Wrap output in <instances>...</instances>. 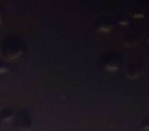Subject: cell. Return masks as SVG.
<instances>
[{
    "label": "cell",
    "mask_w": 149,
    "mask_h": 131,
    "mask_svg": "<svg viewBox=\"0 0 149 131\" xmlns=\"http://www.w3.org/2000/svg\"><path fill=\"white\" fill-rule=\"evenodd\" d=\"M32 121L28 113H19L13 123V131H31Z\"/></svg>",
    "instance_id": "cell-1"
},
{
    "label": "cell",
    "mask_w": 149,
    "mask_h": 131,
    "mask_svg": "<svg viewBox=\"0 0 149 131\" xmlns=\"http://www.w3.org/2000/svg\"><path fill=\"white\" fill-rule=\"evenodd\" d=\"M142 67L139 64H130L126 70V74L130 79H136L142 74Z\"/></svg>",
    "instance_id": "cell-2"
},
{
    "label": "cell",
    "mask_w": 149,
    "mask_h": 131,
    "mask_svg": "<svg viewBox=\"0 0 149 131\" xmlns=\"http://www.w3.org/2000/svg\"><path fill=\"white\" fill-rule=\"evenodd\" d=\"M118 67H120V62L116 58L108 60L105 64V69H107L108 71H116V70L118 69Z\"/></svg>",
    "instance_id": "cell-3"
},
{
    "label": "cell",
    "mask_w": 149,
    "mask_h": 131,
    "mask_svg": "<svg viewBox=\"0 0 149 131\" xmlns=\"http://www.w3.org/2000/svg\"><path fill=\"white\" fill-rule=\"evenodd\" d=\"M13 118H15V115H13V113L10 110L4 111L1 114V120H2V122H10V121H13Z\"/></svg>",
    "instance_id": "cell-4"
},
{
    "label": "cell",
    "mask_w": 149,
    "mask_h": 131,
    "mask_svg": "<svg viewBox=\"0 0 149 131\" xmlns=\"http://www.w3.org/2000/svg\"><path fill=\"white\" fill-rule=\"evenodd\" d=\"M141 128L144 131H149V121H144L141 125Z\"/></svg>",
    "instance_id": "cell-5"
}]
</instances>
